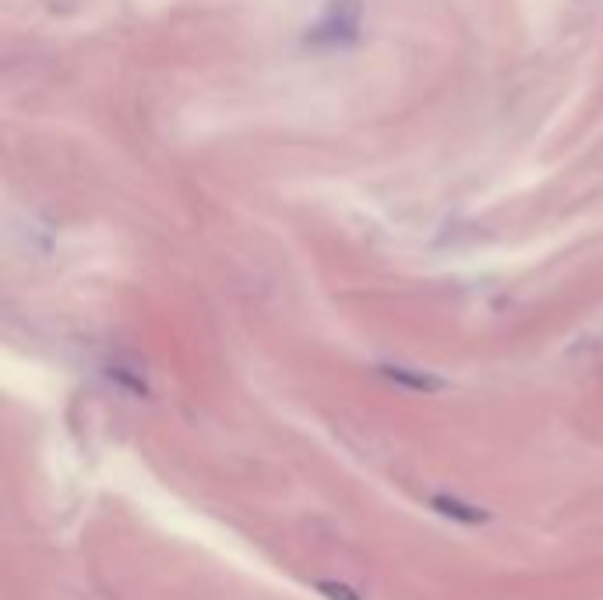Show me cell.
I'll return each instance as SVG.
<instances>
[{"instance_id": "6da1fadb", "label": "cell", "mask_w": 603, "mask_h": 600, "mask_svg": "<svg viewBox=\"0 0 603 600\" xmlns=\"http://www.w3.org/2000/svg\"><path fill=\"white\" fill-rule=\"evenodd\" d=\"M360 25H364V8L360 0H332L321 11L318 22L307 29V43L311 46H350L360 39Z\"/></svg>"}, {"instance_id": "7a4b0ae2", "label": "cell", "mask_w": 603, "mask_h": 600, "mask_svg": "<svg viewBox=\"0 0 603 600\" xmlns=\"http://www.w3.org/2000/svg\"><path fill=\"white\" fill-rule=\"evenodd\" d=\"M381 375L392 378L395 385H406V389H417V392H438L441 385H445L441 378L427 375V371H420V368H402V364H381Z\"/></svg>"}]
</instances>
